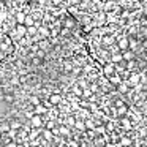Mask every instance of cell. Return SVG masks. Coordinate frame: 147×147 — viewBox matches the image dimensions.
<instances>
[{
  "instance_id": "6da1fadb",
  "label": "cell",
  "mask_w": 147,
  "mask_h": 147,
  "mask_svg": "<svg viewBox=\"0 0 147 147\" xmlns=\"http://www.w3.org/2000/svg\"><path fill=\"white\" fill-rule=\"evenodd\" d=\"M30 125H32L33 128H41L43 127V119L40 117V115H33V117L30 119Z\"/></svg>"
},
{
  "instance_id": "7a4b0ae2",
  "label": "cell",
  "mask_w": 147,
  "mask_h": 147,
  "mask_svg": "<svg viewBox=\"0 0 147 147\" xmlns=\"http://www.w3.org/2000/svg\"><path fill=\"white\" fill-rule=\"evenodd\" d=\"M16 35H18V38H19V36L27 35V27L22 26V24H21V26H18V27H16Z\"/></svg>"
},
{
  "instance_id": "3957f363",
  "label": "cell",
  "mask_w": 147,
  "mask_h": 147,
  "mask_svg": "<svg viewBox=\"0 0 147 147\" xmlns=\"http://www.w3.org/2000/svg\"><path fill=\"white\" fill-rule=\"evenodd\" d=\"M130 86H139V74L133 73L130 76Z\"/></svg>"
},
{
  "instance_id": "277c9868",
  "label": "cell",
  "mask_w": 147,
  "mask_h": 147,
  "mask_svg": "<svg viewBox=\"0 0 147 147\" xmlns=\"http://www.w3.org/2000/svg\"><path fill=\"white\" fill-rule=\"evenodd\" d=\"M26 19H27V16L24 13H21V11L16 14V21H18V24H19V26H21V24H26Z\"/></svg>"
},
{
  "instance_id": "5b68a950",
  "label": "cell",
  "mask_w": 147,
  "mask_h": 147,
  "mask_svg": "<svg viewBox=\"0 0 147 147\" xmlns=\"http://www.w3.org/2000/svg\"><path fill=\"white\" fill-rule=\"evenodd\" d=\"M128 46H130V41H128L127 38H122L120 41H119V48L120 49H127Z\"/></svg>"
},
{
  "instance_id": "8992f818",
  "label": "cell",
  "mask_w": 147,
  "mask_h": 147,
  "mask_svg": "<svg viewBox=\"0 0 147 147\" xmlns=\"http://www.w3.org/2000/svg\"><path fill=\"white\" fill-rule=\"evenodd\" d=\"M49 103H51V105H57V103H60V96L59 95H51L49 96Z\"/></svg>"
},
{
  "instance_id": "52a82bcc",
  "label": "cell",
  "mask_w": 147,
  "mask_h": 147,
  "mask_svg": "<svg viewBox=\"0 0 147 147\" xmlns=\"http://www.w3.org/2000/svg\"><path fill=\"white\" fill-rule=\"evenodd\" d=\"M43 136H45V139H52V136H54V133H52L51 130H43Z\"/></svg>"
},
{
  "instance_id": "ba28073f",
  "label": "cell",
  "mask_w": 147,
  "mask_h": 147,
  "mask_svg": "<svg viewBox=\"0 0 147 147\" xmlns=\"http://www.w3.org/2000/svg\"><path fill=\"white\" fill-rule=\"evenodd\" d=\"M27 35H29V36H33V35H36V26L27 27Z\"/></svg>"
},
{
  "instance_id": "9c48e42d",
  "label": "cell",
  "mask_w": 147,
  "mask_h": 147,
  "mask_svg": "<svg viewBox=\"0 0 147 147\" xmlns=\"http://www.w3.org/2000/svg\"><path fill=\"white\" fill-rule=\"evenodd\" d=\"M105 73L106 74H112V73H114V65H112V63L106 65V67H105Z\"/></svg>"
},
{
  "instance_id": "30bf717a",
  "label": "cell",
  "mask_w": 147,
  "mask_h": 147,
  "mask_svg": "<svg viewBox=\"0 0 147 147\" xmlns=\"http://www.w3.org/2000/svg\"><path fill=\"white\" fill-rule=\"evenodd\" d=\"M120 60H123V55L122 54H114L112 55V62H114V63H117V62H120Z\"/></svg>"
},
{
  "instance_id": "8fae6325",
  "label": "cell",
  "mask_w": 147,
  "mask_h": 147,
  "mask_svg": "<svg viewBox=\"0 0 147 147\" xmlns=\"http://www.w3.org/2000/svg\"><path fill=\"white\" fill-rule=\"evenodd\" d=\"M120 144H122V146H125V147H130L131 146V139H128V138H122Z\"/></svg>"
},
{
  "instance_id": "7c38bea8",
  "label": "cell",
  "mask_w": 147,
  "mask_h": 147,
  "mask_svg": "<svg viewBox=\"0 0 147 147\" xmlns=\"http://www.w3.org/2000/svg\"><path fill=\"white\" fill-rule=\"evenodd\" d=\"M10 127H11V130H18V128H21V123L18 120H11Z\"/></svg>"
},
{
  "instance_id": "4fadbf2b",
  "label": "cell",
  "mask_w": 147,
  "mask_h": 147,
  "mask_svg": "<svg viewBox=\"0 0 147 147\" xmlns=\"http://www.w3.org/2000/svg\"><path fill=\"white\" fill-rule=\"evenodd\" d=\"M119 90H120L122 93H127L128 92V86L127 84H119Z\"/></svg>"
},
{
  "instance_id": "5bb4252c",
  "label": "cell",
  "mask_w": 147,
  "mask_h": 147,
  "mask_svg": "<svg viewBox=\"0 0 147 147\" xmlns=\"http://www.w3.org/2000/svg\"><path fill=\"white\" fill-rule=\"evenodd\" d=\"M131 59H133V52L131 51H127L123 54V60H131Z\"/></svg>"
},
{
  "instance_id": "9a60e30c",
  "label": "cell",
  "mask_w": 147,
  "mask_h": 147,
  "mask_svg": "<svg viewBox=\"0 0 147 147\" xmlns=\"http://www.w3.org/2000/svg\"><path fill=\"white\" fill-rule=\"evenodd\" d=\"M59 130H60V134H62V136H68V134H70V131H68L67 127H60Z\"/></svg>"
},
{
  "instance_id": "2e32d148",
  "label": "cell",
  "mask_w": 147,
  "mask_h": 147,
  "mask_svg": "<svg viewBox=\"0 0 147 147\" xmlns=\"http://www.w3.org/2000/svg\"><path fill=\"white\" fill-rule=\"evenodd\" d=\"M46 128H48V130H54V128H55V123H54V122H52V120H48V122H46Z\"/></svg>"
},
{
  "instance_id": "e0dca14e",
  "label": "cell",
  "mask_w": 147,
  "mask_h": 147,
  "mask_svg": "<svg viewBox=\"0 0 147 147\" xmlns=\"http://www.w3.org/2000/svg\"><path fill=\"white\" fill-rule=\"evenodd\" d=\"M86 128L93 130V128H95V122H93V120H87V122H86Z\"/></svg>"
},
{
  "instance_id": "ac0fdd59",
  "label": "cell",
  "mask_w": 147,
  "mask_h": 147,
  "mask_svg": "<svg viewBox=\"0 0 147 147\" xmlns=\"http://www.w3.org/2000/svg\"><path fill=\"white\" fill-rule=\"evenodd\" d=\"M30 103L35 105V106H38L40 105V98H38V96H30Z\"/></svg>"
},
{
  "instance_id": "d6986e66",
  "label": "cell",
  "mask_w": 147,
  "mask_h": 147,
  "mask_svg": "<svg viewBox=\"0 0 147 147\" xmlns=\"http://www.w3.org/2000/svg\"><path fill=\"white\" fill-rule=\"evenodd\" d=\"M35 111H36V115H38V114H41V112H45V111H46V108H45L43 105H38Z\"/></svg>"
},
{
  "instance_id": "ffe728a7",
  "label": "cell",
  "mask_w": 147,
  "mask_h": 147,
  "mask_svg": "<svg viewBox=\"0 0 147 147\" xmlns=\"http://www.w3.org/2000/svg\"><path fill=\"white\" fill-rule=\"evenodd\" d=\"M8 128H11L10 125H7V123H2V125H0V133H5V131H8Z\"/></svg>"
},
{
  "instance_id": "44dd1931",
  "label": "cell",
  "mask_w": 147,
  "mask_h": 147,
  "mask_svg": "<svg viewBox=\"0 0 147 147\" xmlns=\"http://www.w3.org/2000/svg\"><path fill=\"white\" fill-rule=\"evenodd\" d=\"M26 26H27V27H32V26H35V21H33L32 18H27V19H26Z\"/></svg>"
},
{
  "instance_id": "7402d4cb",
  "label": "cell",
  "mask_w": 147,
  "mask_h": 147,
  "mask_svg": "<svg viewBox=\"0 0 147 147\" xmlns=\"http://www.w3.org/2000/svg\"><path fill=\"white\" fill-rule=\"evenodd\" d=\"M3 100H5L7 103H13V101H14L13 95H10V93H8V95H5V96H3Z\"/></svg>"
},
{
  "instance_id": "603a6c76",
  "label": "cell",
  "mask_w": 147,
  "mask_h": 147,
  "mask_svg": "<svg viewBox=\"0 0 147 147\" xmlns=\"http://www.w3.org/2000/svg\"><path fill=\"white\" fill-rule=\"evenodd\" d=\"M40 35H41V36H48L49 35V30L46 29V27H43V29L40 30Z\"/></svg>"
},
{
  "instance_id": "cb8c5ba5",
  "label": "cell",
  "mask_w": 147,
  "mask_h": 147,
  "mask_svg": "<svg viewBox=\"0 0 147 147\" xmlns=\"http://www.w3.org/2000/svg\"><path fill=\"white\" fill-rule=\"evenodd\" d=\"M74 127H76L78 130H82V128H86V123H84V122H76V125H74Z\"/></svg>"
},
{
  "instance_id": "d4e9b609",
  "label": "cell",
  "mask_w": 147,
  "mask_h": 147,
  "mask_svg": "<svg viewBox=\"0 0 147 147\" xmlns=\"http://www.w3.org/2000/svg\"><path fill=\"white\" fill-rule=\"evenodd\" d=\"M67 123H68V125H76V120H74V117H71V115H70V117L67 119Z\"/></svg>"
},
{
  "instance_id": "484cf974",
  "label": "cell",
  "mask_w": 147,
  "mask_h": 147,
  "mask_svg": "<svg viewBox=\"0 0 147 147\" xmlns=\"http://www.w3.org/2000/svg\"><path fill=\"white\" fill-rule=\"evenodd\" d=\"M73 26H74V22L71 19H68L67 22H65V27H68V29H70V27H73Z\"/></svg>"
},
{
  "instance_id": "4316f807",
  "label": "cell",
  "mask_w": 147,
  "mask_h": 147,
  "mask_svg": "<svg viewBox=\"0 0 147 147\" xmlns=\"http://www.w3.org/2000/svg\"><path fill=\"white\" fill-rule=\"evenodd\" d=\"M5 147H18V142H14V141H11V142H8Z\"/></svg>"
},
{
  "instance_id": "83f0119b",
  "label": "cell",
  "mask_w": 147,
  "mask_h": 147,
  "mask_svg": "<svg viewBox=\"0 0 147 147\" xmlns=\"http://www.w3.org/2000/svg\"><path fill=\"white\" fill-rule=\"evenodd\" d=\"M130 48H131V49L136 48V40H130Z\"/></svg>"
},
{
  "instance_id": "f1b7e54d",
  "label": "cell",
  "mask_w": 147,
  "mask_h": 147,
  "mask_svg": "<svg viewBox=\"0 0 147 147\" xmlns=\"http://www.w3.org/2000/svg\"><path fill=\"white\" fill-rule=\"evenodd\" d=\"M41 63V60H40V57H35L33 59V65H40Z\"/></svg>"
},
{
  "instance_id": "f546056e",
  "label": "cell",
  "mask_w": 147,
  "mask_h": 147,
  "mask_svg": "<svg viewBox=\"0 0 147 147\" xmlns=\"http://www.w3.org/2000/svg\"><path fill=\"white\" fill-rule=\"evenodd\" d=\"M52 133H54V136H59V134H60V130H59V128H54Z\"/></svg>"
},
{
  "instance_id": "4dcf8cb0",
  "label": "cell",
  "mask_w": 147,
  "mask_h": 147,
  "mask_svg": "<svg viewBox=\"0 0 147 147\" xmlns=\"http://www.w3.org/2000/svg\"><path fill=\"white\" fill-rule=\"evenodd\" d=\"M82 95L86 96V98H89V96H90V90H84V92H82Z\"/></svg>"
},
{
  "instance_id": "1f68e13d",
  "label": "cell",
  "mask_w": 147,
  "mask_h": 147,
  "mask_svg": "<svg viewBox=\"0 0 147 147\" xmlns=\"http://www.w3.org/2000/svg\"><path fill=\"white\" fill-rule=\"evenodd\" d=\"M123 127H125V128H130V127H131V123H130L128 120H123Z\"/></svg>"
},
{
  "instance_id": "d6a6232c",
  "label": "cell",
  "mask_w": 147,
  "mask_h": 147,
  "mask_svg": "<svg viewBox=\"0 0 147 147\" xmlns=\"http://www.w3.org/2000/svg\"><path fill=\"white\" fill-rule=\"evenodd\" d=\"M111 7H112V2H108V3H106V8H105V10H111Z\"/></svg>"
},
{
  "instance_id": "836d02e7",
  "label": "cell",
  "mask_w": 147,
  "mask_h": 147,
  "mask_svg": "<svg viewBox=\"0 0 147 147\" xmlns=\"http://www.w3.org/2000/svg\"><path fill=\"white\" fill-rule=\"evenodd\" d=\"M125 112H127V108H120V111H119V114H120V115H123Z\"/></svg>"
},
{
  "instance_id": "e575fe53",
  "label": "cell",
  "mask_w": 147,
  "mask_h": 147,
  "mask_svg": "<svg viewBox=\"0 0 147 147\" xmlns=\"http://www.w3.org/2000/svg\"><path fill=\"white\" fill-rule=\"evenodd\" d=\"M36 57H45V52H43V51H38V54H36Z\"/></svg>"
},
{
  "instance_id": "d590c367",
  "label": "cell",
  "mask_w": 147,
  "mask_h": 147,
  "mask_svg": "<svg viewBox=\"0 0 147 147\" xmlns=\"http://www.w3.org/2000/svg\"><path fill=\"white\" fill-rule=\"evenodd\" d=\"M108 130H109V131L114 130V123H108Z\"/></svg>"
},
{
  "instance_id": "8d00e7d4",
  "label": "cell",
  "mask_w": 147,
  "mask_h": 147,
  "mask_svg": "<svg viewBox=\"0 0 147 147\" xmlns=\"http://www.w3.org/2000/svg\"><path fill=\"white\" fill-rule=\"evenodd\" d=\"M105 43H108V45H111V43H112V38H105Z\"/></svg>"
},
{
  "instance_id": "74e56055",
  "label": "cell",
  "mask_w": 147,
  "mask_h": 147,
  "mask_svg": "<svg viewBox=\"0 0 147 147\" xmlns=\"http://www.w3.org/2000/svg\"><path fill=\"white\" fill-rule=\"evenodd\" d=\"M130 33H136V27H131V29H130Z\"/></svg>"
},
{
  "instance_id": "f35d334b",
  "label": "cell",
  "mask_w": 147,
  "mask_h": 147,
  "mask_svg": "<svg viewBox=\"0 0 147 147\" xmlns=\"http://www.w3.org/2000/svg\"><path fill=\"white\" fill-rule=\"evenodd\" d=\"M65 70H67V71H68V70H71V65H70V63H67V65H65Z\"/></svg>"
},
{
  "instance_id": "ab89813d",
  "label": "cell",
  "mask_w": 147,
  "mask_h": 147,
  "mask_svg": "<svg viewBox=\"0 0 147 147\" xmlns=\"http://www.w3.org/2000/svg\"><path fill=\"white\" fill-rule=\"evenodd\" d=\"M11 82H13V84H18V82H19V79H18V78H13V81H11Z\"/></svg>"
},
{
  "instance_id": "60d3db41",
  "label": "cell",
  "mask_w": 147,
  "mask_h": 147,
  "mask_svg": "<svg viewBox=\"0 0 147 147\" xmlns=\"http://www.w3.org/2000/svg\"><path fill=\"white\" fill-rule=\"evenodd\" d=\"M101 2H105V3H108V2H111V0H101Z\"/></svg>"
},
{
  "instance_id": "b9f144b4",
  "label": "cell",
  "mask_w": 147,
  "mask_h": 147,
  "mask_svg": "<svg viewBox=\"0 0 147 147\" xmlns=\"http://www.w3.org/2000/svg\"><path fill=\"white\" fill-rule=\"evenodd\" d=\"M115 147H125V146H122V144H117V146H115Z\"/></svg>"
},
{
  "instance_id": "7bdbcfd3",
  "label": "cell",
  "mask_w": 147,
  "mask_h": 147,
  "mask_svg": "<svg viewBox=\"0 0 147 147\" xmlns=\"http://www.w3.org/2000/svg\"><path fill=\"white\" fill-rule=\"evenodd\" d=\"M18 147H26V146H22V144H18Z\"/></svg>"
},
{
  "instance_id": "ee69618b",
  "label": "cell",
  "mask_w": 147,
  "mask_h": 147,
  "mask_svg": "<svg viewBox=\"0 0 147 147\" xmlns=\"http://www.w3.org/2000/svg\"><path fill=\"white\" fill-rule=\"evenodd\" d=\"M93 2H98V0H93Z\"/></svg>"
},
{
  "instance_id": "f6af8a7d",
  "label": "cell",
  "mask_w": 147,
  "mask_h": 147,
  "mask_svg": "<svg viewBox=\"0 0 147 147\" xmlns=\"http://www.w3.org/2000/svg\"><path fill=\"white\" fill-rule=\"evenodd\" d=\"M52 147H57V146H52Z\"/></svg>"
}]
</instances>
